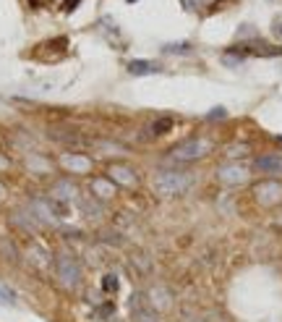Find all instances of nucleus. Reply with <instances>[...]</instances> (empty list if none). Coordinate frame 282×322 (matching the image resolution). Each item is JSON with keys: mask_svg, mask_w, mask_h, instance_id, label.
Instances as JSON below:
<instances>
[{"mask_svg": "<svg viewBox=\"0 0 282 322\" xmlns=\"http://www.w3.org/2000/svg\"><path fill=\"white\" fill-rule=\"evenodd\" d=\"M209 149H212V144L206 139H186V142H180L172 149V157L180 160V163H191V160L204 157Z\"/></svg>", "mask_w": 282, "mask_h": 322, "instance_id": "obj_1", "label": "nucleus"}, {"mask_svg": "<svg viewBox=\"0 0 282 322\" xmlns=\"http://www.w3.org/2000/svg\"><path fill=\"white\" fill-rule=\"evenodd\" d=\"M81 278L78 262L74 257H58V280H60L66 288H74Z\"/></svg>", "mask_w": 282, "mask_h": 322, "instance_id": "obj_2", "label": "nucleus"}, {"mask_svg": "<svg viewBox=\"0 0 282 322\" xmlns=\"http://www.w3.org/2000/svg\"><path fill=\"white\" fill-rule=\"evenodd\" d=\"M188 183H191V181L183 178L180 173H162L157 178V186H160L162 194H180V191L188 189Z\"/></svg>", "mask_w": 282, "mask_h": 322, "instance_id": "obj_3", "label": "nucleus"}, {"mask_svg": "<svg viewBox=\"0 0 282 322\" xmlns=\"http://www.w3.org/2000/svg\"><path fill=\"white\" fill-rule=\"evenodd\" d=\"M254 168L258 173H266V176H280L282 173V157L277 155H262L254 160Z\"/></svg>", "mask_w": 282, "mask_h": 322, "instance_id": "obj_4", "label": "nucleus"}, {"mask_svg": "<svg viewBox=\"0 0 282 322\" xmlns=\"http://www.w3.org/2000/svg\"><path fill=\"white\" fill-rule=\"evenodd\" d=\"M128 71H131L134 76H149V74L162 71V68L154 61H131V63H128Z\"/></svg>", "mask_w": 282, "mask_h": 322, "instance_id": "obj_5", "label": "nucleus"}, {"mask_svg": "<svg viewBox=\"0 0 282 322\" xmlns=\"http://www.w3.org/2000/svg\"><path fill=\"white\" fill-rule=\"evenodd\" d=\"M246 176H248V170L246 168H222L220 170V178L225 181V183H240V181H246Z\"/></svg>", "mask_w": 282, "mask_h": 322, "instance_id": "obj_6", "label": "nucleus"}, {"mask_svg": "<svg viewBox=\"0 0 282 322\" xmlns=\"http://www.w3.org/2000/svg\"><path fill=\"white\" fill-rule=\"evenodd\" d=\"M134 322H160V317H157V312L152 306H136L134 309Z\"/></svg>", "mask_w": 282, "mask_h": 322, "instance_id": "obj_7", "label": "nucleus"}, {"mask_svg": "<svg viewBox=\"0 0 282 322\" xmlns=\"http://www.w3.org/2000/svg\"><path fill=\"white\" fill-rule=\"evenodd\" d=\"M170 129H172V118H160V121H154V123H152V134H154V136L168 134Z\"/></svg>", "mask_w": 282, "mask_h": 322, "instance_id": "obj_8", "label": "nucleus"}, {"mask_svg": "<svg viewBox=\"0 0 282 322\" xmlns=\"http://www.w3.org/2000/svg\"><path fill=\"white\" fill-rule=\"evenodd\" d=\"M164 53H191V45L188 42H178V45H164Z\"/></svg>", "mask_w": 282, "mask_h": 322, "instance_id": "obj_9", "label": "nucleus"}, {"mask_svg": "<svg viewBox=\"0 0 282 322\" xmlns=\"http://www.w3.org/2000/svg\"><path fill=\"white\" fill-rule=\"evenodd\" d=\"M0 304H16L14 291H8L6 285H0Z\"/></svg>", "mask_w": 282, "mask_h": 322, "instance_id": "obj_10", "label": "nucleus"}, {"mask_svg": "<svg viewBox=\"0 0 282 322\" xmlns=\"http://www.w3.org/2000/svg\"><path fill=\"white\" fill-rule=\"evenodd\" d=\"M102 288L108 291V293H115L118 291V278H115V275H108V278L102 280Z\"/></svg>", "mask_w": 282, "mask_h": 322, "instance_id": "obj_11", "label": "nucleus"}, {"mask_svg": "<svg viewBox=\"0 0 282 322\" xmlns=\"http://www.w3.org/2000/svg\"><path fill=\"white\" fill-rule=\"evenodd\" d=\"M212 118H214V121H217V118H225V108H214V110L209 113V121H212Z\"/></svg>", "mask_w": 282, "mask_h": 322, "instance_id": "obj_12", "label": "nucleus"}, {"mask_svg": "<svg viewBox=\"0 0 282 322\" xmlns=\"http://www.w3.org/2000/svg\"><path fill=\"white\" fill-rule=\"evenodd\" d=\"M78 3H81V0H63V11H74Z\"/></svg>", "mask_w": 282, "mask_h": 322, "instance_id": "obj_13", "label": "nucleus"}]
</instances>
